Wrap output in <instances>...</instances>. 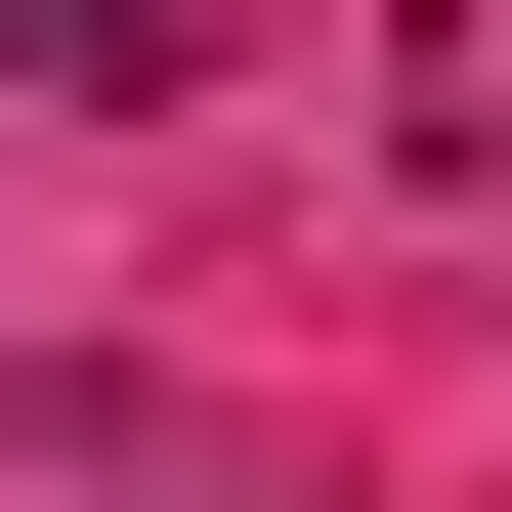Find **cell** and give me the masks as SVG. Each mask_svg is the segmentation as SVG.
Returning <instances> with one entry per match:
<instances>
[{
    "label": "cell",
    "mask_w": 512,
    "mask_h": 512,
    "mask_svg": "<svg viewBox=\"0 0 512 512\" xmlns=\"http://www.w3.org/2000/svg\"><path fill=\"white\" fill-rule=\"evenodd\" d=\"M0 43H43V86H214L256 0H0Z\"/></svg>",
    "instance_id": "cell-1"
}]
</instances>
